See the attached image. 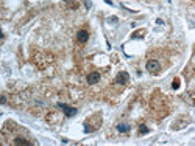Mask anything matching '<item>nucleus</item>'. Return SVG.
Listing matches in <instances>:
<instances>
[{"mask_svg":"<svg viewBox=\"0 0 195 146\" xmlns=\"http://www.w3.org/2000/svg\"><path fill=\"white\" fill-rule=\"evenodd\" d=\"M98 81H100V73L94 72V73H91V75H88V82L89 84H97Z\"/></svg>","mask_w":195,"mask_h":146,"instance_id":"obj_4","label":"nucleus"},{"mask_svg":"<svg viewBox=\"0 0 195 146\" xmlns=\"http://www.w3.org/2000/svg\"><path fill=\"white\" fill-rule=\"evenodd\" d=\"M66 3H67L70 8H75V6H77V0H66Z\"/></svg>","mask_w":195,"mask_h":146,"instance_id":"obj_8","label":"nucleus"},{"mask_svg":"<svg viewBox=\"0 0 195 146\" xmlns=\"http://www.w3.org/2000/svg\"><path fill=\"white\" fill-rule=\"evenodd\" d=\"M127 81H128V73L127 72H120L115 76V82H117V84H127Z\"/></svg>","mask_w":195,"mask_h":146,"instance_id":"obj_3","label":"nucleus"},{"mask_svg":"<svg viewBox=\"0 0 195 146\" xmlns=\"http://www.w3.org/2000/svg\"><path fill=\"white\" fill-rule=\"evenodd\" d=\"M172 85H173V89H176L178 85H180V81H178V79H175V81H173V84H172Z\"/></svg>","mask_w":195,"mask_h":146,"instance_id":"obj_10","label":"nucleus"},{"mask_svg":"<svg viewBox=\"0 0 195 146\" xmlns=\"http://www.w3.org/2000/svg\"><path fill=\"white\" fill-rule=\"evenodd\" d=\"M139 132H141V134H147V132H148V128H147V126H145V124H141V128H139Z\"/></svg>","mask_w":195,"mask_h":146,"instance_id":"obj_9","label":"nucleus"},{"mask_svg":"<svg viewBox=\"0 0 195 146\" xmlns=\"http://www.w3.org/2000/svg\"><path fill=\"white\" fill-rule=\"evenodd\" d=\"M58 106L62 109V110H64V114L67 115V117H74V115L77 114V109H75V107H69L67 104H62V103H59Z\"/></svg>","mask_w":195,"mask_h":146,"instance_id":"obj_2","label":"nucleus"},{"mask_svg":"<svg viewBox=\"0 0 195 146\" xmlns=\"http://www.w3.org/2000/svg\"><path fill=\"white\" fill-rule=\"evenodd\" d=\"M117 131L119 132H128V131H130V124H125V123L117 124Z\"/></svg>","mask_w":195,"mask_h":146,"instance_id":"obj_7","label":"nucleus"},{"mask_svg":"<svg viewBox=\"0 0 195 146\" xmlns=\"http://www.w3.org/2000/svg\"><path fill=\"white\" fill-rule=\"evenodd\" d=\"M147 70L148 72H151V73H156V72H159L161 70V65H159V62L158 61H148L147 62Z\"/></svg>","mask_w":195,"mask_h":146,"instance_id":"obj_1","label":"nucleus"},{"mask_svg":"<svg viewBox=\"0 0 195 146\" xmlns=\"http://www.w3.org/2000/svg\"><path fill=\"white\" fill-rule=\"evenodd\" d=\"M14 145L28 146V145H30V141H28V140H24V138H21V137H17V138H14Z\"/></svg>","mask_w":195,"mask_h":146,"instance_id":"obj_6","label":"nucleus"},{"mask_svg":"<svg viewBox=\"0 0 195 146\" xmlns=\"http://www.w3.org/2000/svg\"><path fill=\"white\" fill-rule=\"evenodd\" d=\"M77 37H78V41H80V42H86V41H88V37H89V33L84 31V30H81V31H78Z\"/></svg>","mask_w":195,"mask_h":146,"instance_id":"obj_5","label":"nucleus"}]
</instances>
